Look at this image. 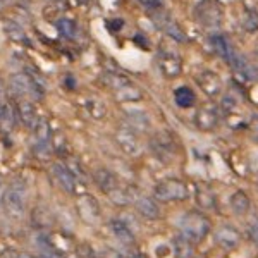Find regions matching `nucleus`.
Wrapping results in <instances>:
<instances>
[{
  "label": "nucleus",
  "instance_id": "20e7f679",
  "mask_svg": "<svg viewBox=\"0 0 258 258\" xmlns=\"http://www.w3.org/2000/svg\"><path fill=\"white\" fill-rule=\"evenodd\" d=\"M153 197L159 202L169 203V202H184L189 198V188L184 181L176 177L164 179L153 188Z\"/></svg>",
  "mask_w": 258,
  "mask_h": 258
},
{
  "label": "nucleus",
  "instance_id": "4be33fe9",
  "mask_svg": "<svg viewBox=\"0 0 258 258\" xmlns=\"http://www.w3.org/2000/svg\"><path fill=\"white\" fill-rule=\"evenodd\" d=\"M2 30L7 35V38H11L14 43H21V45H30V40H28V35L23 28L19 26L16 21L6 19L2 23Z\"/></svg>",
  "mask_w": 258,
  "mask_h": 258
},
{
  "label": "nucleus",
  "instance_id": "5701e85b",
  "mask_svg": "<svg viewBox=\"0 0 258 258\" xmlns=\"http://www.w3.org/2000/svg\"><path fill=\"white\" fill-rule=\"evenodd\" d=\"M114 95H115V100H117V102H122V103L140 102V100L143 98V91H141L136 85H133V83H129V85L122 86L120 90L114 91Z\"/></svg>",
  "mask_w": 258,
  "mask_h": 258
},
{
  "label": "nucleus",
  "instance_id": "79ce46f5",
  "mask_svg": "<svg viewBox=\"0 0 258 258\" xmlns=\"http://www.w3.org/2000/svg\"><path fill=\"white\" fill-rule=\"evenodd\" d=\"M109 30L110 31H120L122 30V26H124V21L122 19H114V21H109Z\"/></svg>",
  "mask_w": 258,
  "mask_h": 258
},
{
  "label": "nucleus",
  "instance_id": "393cba45",
  "mask_svg": "<svg viewBox=\"0 0 258 258\" xmlns=\"http://www.w3.org/2000/svg\"><path fill=\"white\" fill-rule=\"evenodd\" d=\"M64 164H66V167L71 170V174L76 177V181L80 182V184H85L86 179H88V174H86V169L83 167L81 160L76 159L74 155H66Z\"/></svg>",
  "mask_w": 258,
  "mask_h": 258
},
{
  "label": "nucleus",
  "instance_id": "473e14b6",
  "mask_svg": "<svg viewBox=\"0 0 258 258\" xmlns=\"http://www.w3.org/2000/svg\"><path fill=\"white\" fill-rule=\"evenodd\" d=\"M55 28H57V31H59V35L66 40L74 38V35H76V23H74L73 19H68V18L57 19Z\"/></svg>",
  "mask_w": 258,
  "mask_h": 258
},
{
  "label": "nucleus",
  "instance_id": "f704fd0d",
  "mask_svg": "<svg viewBox=\"0 0 258 258\" xmlns=\"http://www.w3.org/2000/svg\"><path fill=\"white\" fill-rule=\"evenodd\" d=\"M36 209L40 210L41 217L36 214V212H33V224H35L36 227H40V229H48L53 224L52 214H50L48 209H45V207H36Z\"/></svg>",
  "mask_w": 258,
  "mask_h": 258
},
{
  "label": "nucleus",
  "instance_id": "bb28decb",
  "mask_svg": "<svg viewBox=\"0 0 258 258\" xmlns=\"http://www.w3.org/2000/svg\"><path fill=\"white\" fill-rule=\"evenodd\" d=\"M102 81H103V85H105L107 88L112 90V91H117V90L122 88V86H126V85H129V83H133L127 76H124V74L117 73V71H109L107 74H103Z\"/></svg>",
  "mask_w": 258,
  "mask_h": 258
},
{
  "label": "nucleus",
  "instance_id": "ddd939ff",
  "mask_svg": "<svg viewBox=\"0 0 258 258\" xmlns=\"http://www.w3.org/2000/svg\"><path fill=\"white\" fill-rule=\"evenodd\" d=\"M210 45H212V48H214V52L222 57L229 66L234 64V60L239 57V52L232 47V43L224 35H212Z\"/></svg>",
  "mask_w": 258,
  "mask_h": 258
},
{
  "label": "nucleus",
  "instance_id": "4c0bfd02",
  "mask_svg": "<svg viewBox=\"0 0 258 258\" xmlns=\"http://www.w3.org/2000/svg\"><path fill=\"white\" fill-rule=\"evenodd\" d=\"M76 258H98V255L93 251L90 244H80L76 248Z\"/></svg>",
  "mask_w": 258,
  "mask_h": 258
},
{
  "label": "nucleus",
  "instance_id": "37998d69",
  "mask_svg": "<svg viewBox=\"0 0 258 258\" xmlns=\"http://www.w3.org/2000/svg\"><path fill=\"white\" fill-rule=\"evenodd\" d=\"M251 238H253V241H255V243L258 244V222L251 227Z\"/></svg>",
  "mask_w": 258,
  "mask_h": 258
},
{
  "label": "nucleus",
  "instance_id": "ea45409f",
  "mask_svg": "<svg viewBox=\"0 0 258 258\" xmlns=\"http://www.w3.org/2000/svg\"><path fill=\"white\" fill-rule=\"evenodd\" d=\"M98 258H122V255H120L117 249H114V248H105V249L100 251Z\"/></svg>",
  "mask_w": 258,
  "mask_h": 258
},
{
  "label": "nucleus",
  "instance_id": "b1692460",
  "mask_svg": "<svg viewBox=\"0 0 258 258\" xmlns=\"http://www.w3.org/2000/svg\"><path fill=\"white\" fill-rule=\"evenodd\" d=\"M193 244L195 243H191V241L188 238H184L182 234H179L172 239V248L177 258H193L195 255Z\"/></svg>",
  "mask_w": 258,
  "mask_h": 258
},
{
  "label": "nucleus",
  "instance_id": "c03bdc74",
  "mask_svg": "<svg viewBox=\"0 0 258 258\" xmlns=\"http://www.w3.org/2000/svg\"><path fill=\"white\" fill-rule=\"evenodd\" d=\"M19 258H41V256H36V255H30V253H21Z\"/></svg>",
  "mask_w": 258,
  "mask_h": 258
},
{
  "label": "nucleus",
  "instance_id": "cd10ccee",
  "mask_svg": "<svg viewBox=\"0 0 258 258\" xmlns=\"http://www.w3.org/2000/svg\"><path fill=\"white\" fill-rule=\"evenodd\" d=\"M197 202H198V205L202 207V209H215V205H217L215 193L205 184H198L197 186Z\"/></svg>",
  "mask_w": 258,
  "mask_h": 258
},
{
  "label": "nucleus",
  "instance_id": "a18cd8bd",
  "mask_svg": "<svg viewBox=\"0 0 258 258\" xmlns=\"http://www.w3.org/2000/svg\"><path fill=\"white\" fill-rule=\"evenodd\" d=\"M4 182H2V177H0V203H2V195H4Z\"/></svg>",
  "mask_w": 258,
  "mask_h": 258
},
{
  "label": "nucleus",
  "instance_id": "f03ea898",
  "mask_svg": "<svg viewBox=\"0 0 258 258\" xmlns=\"http://www.w3.org/2000/svg\"><path fill=\"white\" fill-rule=\"evenodd\" d=\"M179 229L184 238H188L191 243H200L207 238L210 232V220L200 212H188L179 220Z\"/></svg>",
  "mask_w": 258,
  "mask_h": 258
},
{
  "label": "nucleus",
  "instance_id": "de8ad7c7",
  "mask_svg": "<svg viewBox=\"0 0 258 258\" xmlns=\"http://www.w3.org/2000/svg\"><path fill=\"white\" fill-rule=\"evenodd\" d=\"M135 258H143V256H141V255H138V256H135Z\"/></svg>",
  "mask_w": 258,
  "mask_h": 258
},
{
  "label": "nucleus",
  "instance_id": "6ab92c4d",
  "mask_svg": "<svg viewBox=\"0 0 258 258\" xmlns=\"http://www.w3.org/2000/svg\"><path fill=\"white\" fill-rule=\"evenodd\" d=\"M239 232L238 229L232 226H222L215 232V241L222 246L224 249H234L239 244Z\"/></svg>",
  "mask_w": 258,
  "mask_h": 258
},
{
  "label": "nucleus",
  "instance_id": "6e6552de",
  "mask_svg": "<svg viewBox=\"0 0 258 258\" xmlns=\"http://www.w3.org/2000/svg\"><path fill=\"white\" fill-rule=\"evenodd\" d=\"M219 107L215 103H203L202 107L197 110L195 114V126H197L200 131H214L219 124Z\"/></svg>",
  "mask_w": 258,
  "mask_h": 258
},
{
  "label": "nucleus",
  "instance_id": "aec40b11",
  "mask_svg": "<svg viewBox=\"0 0 258 258\" xmlns=\"http://www.w3.org/2000/svg\"><path fill=\"white\" fill-rule=\"evenodd\" d=\"M135 207L141 217H145L148 220H157L160 217V207H159V203L155 202V198L138 197V200L135 202Z\"/></svg>",
  "mask_w": 258,
  "mask_h": 258
},
{
  "label": "nucleus",
  "instance_id": "c9c22d12",
  "mask_svg": "<svg viewBox=\"0 0 258 258\" xmlns=\"http://www.w3.org/2000/svg\"><path fill=\"white\" fill-rule=\"evenodd\" d=\"M52 143H35V147H33V155L41 162L48 160L52 157Z\"/></svg>",
  "mask_w": 258,
  "mask_h": 258
},
{
  "label": "nucleus",
  "instance_id": "58836bf2",
  "mask_svg": "<svg viewBox=\"0 0 258 258\" xmlns=\"http://www.w3.org/2000/svg\"><path fill=\"white\" fill-rule=\"evenodd\" d=\"M140 6H143L148 11H159L164 7V0H138Z\"/></svg>",
  "mask_w": 258,
  "mask_h": 258
},
{
  "label": "nucleus",
  "instance_id": "a19ab883",
  "mask_svg": "<svg viewBox=\"0 0 258 258\" xmlns=\"http://www.w3.org/2000/svg\"><path fill=\"white\" fill-rule=\"evenodd\" d=\"M248 129H249V135H251L253 141H256V143H258V115H256V117H253V120L249 122Z\"/></svg>",
  "mask_w": 258,
  "mask_h": 258
},
{
  "label": "nucleus",
  "instance_id": "c756f323",
  "mask_svg": "<svg viewBox=\"0 0 258 258\" xmlns=\"http://www.w3.org/2000/svg\"><path fill=\"white\" fill-rule=\"evenodd\" d=\"M33 131H35V143H50V140H52V129H50L48 120L45 117L36 120Z\"/></svg>",
  "mask_w": 258,
  "mask_h": 258
},
{
  "label": "nucleus",
  "instance_id": "1a4fd4ad",
  "mask_svg": "<svg viewBox=\"0 0 258 258\" xmlns=\"http://www.w3.org/2000/svg\"><path fill=\"white\" fill-rule=\"evenodd\" d=\"M76 210L80 214V217L88 224L98 222L100 219V207L91 195L88 193H80L76 195Z\"/></svg>",
  "mask_w": 258,
  "mask_h": 258
},
{
  "label": "nucleus",
  "instance_id": "9d476101",
  "mask_svg": "<svg viewBox=\"0 0 258 258\" xmlns=\"http://www.w3.org/2000/svg\"><path fill=\"white\" fill-rule=\"evenodd\" d=\"M150 148H152L153 155H157L162 160H169L176 155V141L169 133H159L150 141Z\"/></svg>",
  "mask_w": 258,
  "mask_h": 258
},
{
  "label": "nucleus",
  "instance_id": "8fccbe9b",
  "mask_svg": "<svg viewBox=\"0 0 258 258\" xmlns=\"http://www.w3.org/2000/svg\"><path fill=\"white\" fill-rule=\"evenodd\" d=\"M0 9H2V2H0Z\"/></svg>",
  "mask_w": 258,
  "mask_h": 258
},
{
  "label": "nucleus",
  "instance_id": "a211bd4d",
  "mask_svg": "<svg viewBox=\"0 0 258 258\" xmlns=\"http://www.w3.org/2000/svg\"><path fill=\"white\" fill-rule=\"evenodd\" d=\"M16 122H18V112L16 107H12L11 102L4 100V103L0 105V131L4 135H9L14 131Z\"/></svg>",
  "mask_w": 258,
  "mask_h": 258
},
{
  "label": "nucleus",
  "instance_id": "412c9836",
  "mask_svg": "<svg viewBox=\"0 0 258 258\" xmlns=\"http://www.w3.org/2000/svg\"><path fill=\"white\" fill-rule=\"evenodd\" d=\"M109 227H110L112 234H114L122 244H127V246L135 244V234H133L131 227L127 226V222H124V220H120V219H112L109 222Z\"/></svg>",
  "mask_w": 258,
  "mask_h": 258
},
{
  "label": "nucleus",
  "instance_id": "423d86ee",
  "mask_svg": "<svg viewBox=\"0 0 258 258\" xmlns=\"http://www.w3.org/2000/svg\"><path fill=\"white\" fill-rule=\"evenodd\" d=\"M152 18H153V21H155L157 28H159L160 31H164L172 41H177V43H184V41H188V36H186L184 30L179 26L177 21L174 19L172 16H169L167 12H164L162 9L153 11Z\"/></svg>",
  "mask_w": 258,
  "mask_h": 258
},
{
  "label": "nucleus",
  "instance_id": "9b49d317",
  "mask_svg": "<svg viewBox=\"0 0 258 258\" xmlns=\"http://www.w3.org/2000/svg\"><path fill=\"white\" fill-rule=\"evenodd\" d=\"M52 172H53V177L57 179L59 186L66 193L69 195H80V182L76 181V177L71 174V170L66 167L64 162H55L52 165Z\"/></svg>",
  "mask_w": 258,
  "mask_h": 258
},
{
  "label": "nucleus",
  "instance_id": "2eb2a0df",
  "mask_svg": "<svg viewBox=\"0 0 258 258\" xmlns=\"http://www.w3.org/2000/svg\"><path fill=\"white\" fill-rule=\"evenodd\" d=\"M16 112H18V117L21 120L23 126H26L28 129H33L36 124V109H35V102L30 98H19L16 103Z\"/></svg>",
  "mask_w": 258,
  "mask_h": 258
},
{
  "label": "nucleus",
  "instance_id": "dca6fc26",
  "mask_svg": "<svg viewBox=\"0 0 258 258\" xmlns=\"http://www.w3.org/2000/svg\"><path fill=\"white\" fill-rule=\"evenodd\" d=\"M107 197L110 198V202L117 207H127L138 200V189L133 188V186H117L115 189H112Z\"/></svg>",
  "mask_w": 258,
  "mask_h": 258
},
{
  "label": "nucleus",
  "instance_id": "72a5a7b5",
  "mask_svg": "<svg viewBox=\"0 0 258 258\" xmlns=\"http://www.w3.org/2000/svg\"><path fill=\"white\" fill-rule=\"evenodd\" d=\"M243 30L246 33H256L258 31V11L248 7L243 14Z\"/></svg>",
  "mask_w": 258,
  "mask_h": 258
},
{
  "label": "nucleus",
  "instance_id": "c85d7f7f",
  "mask_svg": "<svg viewBox=\"0 0 258 258\" xmlns=\"http://www.w3.org/2000/svg\"><path fill=\"white\" fill-rule=\"evenodd\" d=\"M127 127H131L133 131H147L150 127V117L141 110H133L127 114Z\"/></svg>",
  "mask_w": 258,
  "mask_h": 258
},
{
  "label": "nucleus",
  "instance_id": "f8f14e48",
  "mask_svg": "<svg viewBox=\"0 0 258 258\" xmlns=\"http://www.w3.org/2000/svg\"><path fill=\"white\" fill-rule=\"evenodd\" d=\"M115 141H117L119 148L122 150L126 155H138L141 150L138 133L133 131V129L127 126L117 129V133H115Z\"/></svg>",
  "mask_w": 258,
  "mask_h": 258
},
{
  "label": "nucleus",
  "instance_id": "0eeeda50",
  "mask_svg": "<svg viewBox=\"0 0 258 258\" xmlns=\"http://www.w3.org/2000/svg\"><path fill=\"white\" fill-rule=\"evenodd\" d=\"M157 59H159V68L165 78L174 80V78H177L181 74L182 59L174 48H169L167 45H162L159 48V57Z\"/></svg>",
  "mask_w": 258,
  "mask_h": 258
},
{
  "label": "nucleus",
  "instance_id": "7c9ffc66",
  "mask_svg": "<svg viewBox=\"0 0 258 258\" xmlns=\"http://www.w3.org/2000/svg\"><path fill=\"white\" fill-rule=\"evenodd\" d=\"M249 198L244 191H236L231 197V209L234 210V214L238 215H244L249 210Z\"/></svg>",
  "mask_w": 258,
  "mask_h": 258
},
{
  "label": "nucleus",
  "instance_id": "e433bc0d",
  "mask_svg": "<svg viewBox=\"0 0 258 258\" xmlns=\"http://www.w3.org/2000/svg\"><path fill=\"white\" fill-rule=\"evenodd\" d=\"M88 110H90V114L93 115V117H103L105 115V105H103L102 102H98V100H90L88 102Z\"/></svg>",
  "mask_w": 258,
  "mask_h": 258
},
{
  "label": "nucleus",
  "instance_id": "09e8293b",
  "mask_svg": "<svg viewBox=\"0 0 258 258\" xmlns=\"http://www.w3.org/2000/svg\"><path fill=\"white\" fill-rule=\"evenodd\" d=\"M55 2H64V0H55Z\"/></svg>",
  "mask_w": 258,
  "mask_h": 258
},
{
  "label": "nucleus",
  "instance_id": "49530a36",
  "mask_svg": "<svg viewBox=\"0 0 258 258\" xmlns=\"http://www.w3.org/2000/svg\"><path fill=\"white\" fill-rule=\"evenodd\" d=\"M255 50H256V52H258V40H256V43H255Z\"/></svg>",
  "mask_w": 258,
  "mask_h": 258
},
{
  "label": "nucleus",
  "instance_id": "4468645a",
  "mask_svg": "<svg viewBox=\"0 0 258 258\" xmlns=\"http://www.w3.org/2000/svg\"><path fill=\"white\" fill-rule=\"evenodd\" d=\"M197 83L198 86L203 90V93L209 97H217L222 91V80L219 74L212 73V71H202L197 74Z\"/></svg>",
  "mask_w": 258,
  "mask_h": 258
},
{
  "label": "nucleus",
  "instance_id": "2f4dec72",
  "mask_svg": "<svg viewBox=\"0 0 258 258\" xmlns=\"http://www.w3.org/2000/svg\"><path fill=\"white\" fill-rule=\"evenodd\" d=\"M38 246L41 251V255H40L41 258H68L59 248L55 246V244L52 243V241H50V238H47V236L38 241Z\"/></svg>",
  "mask_w": 258,
  "mask_h": 258
},
{
  "label": "nucleus",
  "instance_id": "f3484780",
  "mask_svg": "<svg viewBox=\"0 0 258 258\" xmlns=\"http://www.w3.org/2000/svg\"><path fill=\"white\" fill-rule=\"evenodd\" d=\"M93 181L95 184L98 186V189L102 191V193L109 195L112 189H115L119 186V179L115 176L114 172H110L109 169L105 167H100L93 172Z\"/></svg>",
  "mask_w": 258,
  "mask_h": 258
},
{
  "label": "nucleus",
  "instance_id": "39448f33",
  "mask_svg": "<svg viewBox=\"0 0 258 258\" xmlns=\"http://www.w3.org/2000/svg\"><path fill=\"white\" fill-rule=\"evenodd\" d=\"M195 18L207 30H217L222 24L224 9L217 0H202L195 7Z\"/></svg>",
  "mask_w": 258,
  "mask_h": 258
},
{
  "label": "nucleus",
  "instance_id": "f257e3e1",
  "mask_svg": "<svg viewBox=\"0 0 258 258\" xmlns=\"http://www.w3.org/2000/svg\"><path fill=\"white\" fill-rule=\"evenodd\" d=\"M0 207L6 212V215L12 220H21L26 210V186L18 177L4 189L2 203Z\"/></svg>",
  "mask_w": 258,
  "mask_h": 258
},
{
  "label": "nucleus",
  "instance_id": "7ed1b4c3",
  "mask_svg": "<svg viewBox=\"0 0 258 258\" xmlns=\"http://www.w3.org/2000/svg\"><path fill=\"white\" fill-rule=\"evenodd\" d=\"M9 91L16 98H30L33 102H40L45 97V88L36 85L26 73L12 74L9 78Z\"/></svg>",
  "mask_w": 258,
  "mask_h": 258
},
{
  "label": "nucleus",
  "instance_id": "a878e982",
  "mask_svg": "<svg viewBox=\"0 0 258 258\" xmlns=\"http://www.w3.org/2000/svg\"><path fill=\"white\" fill-rule=\"evenodd\" d=\"M174 100H176L177 107L181 109H189V107L195 105L197 102V95L195 91L189 88V86H179V88L174 91Z\"/></svg>",
  "mask_w": 258,
  "mask_h": 258
}]
</instances>
